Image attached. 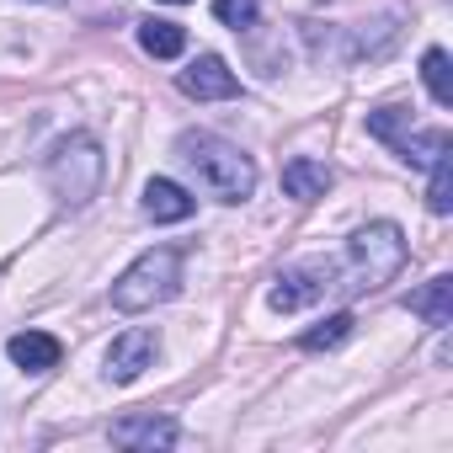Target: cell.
<instances>
[{
    "instance_id": "1",
    "label": "cell",
    "mask_w": 453,
    "mask_h": 453,
    "mask_svg": "<svg viewBox=\"0 0 453 453\" xmlns=\"http://www.w3.org/2000/svg\"><path fill=\"white\" fill-rule=\"evenodd\" d=\"M176 155L187 160V171L197 176V187L208 197H219V203H241V197L257 192V165L230 139H219V134H181Z\"/></svg>"
},
{
    "instance_id": "2",
    "label": "cell",
    "mask_w": 453,
    "mask_h": 453,
    "mask_svg": "<svg viewBox=\"0 0 453 453\" xmlns=\"http://www.w3.org/2000/svg\"><path fill=\"white\" fill-rule=\"evenodd\" d=\"M400 267H405V235H400V224L379 219V224H368V230L352 235L347 267H336V294L379 288V283H389Z\"/></svg>"
},
{
    "instance_id": "3",
    "label": "cell",
    "mask_w": 453,
    "mask_h": 453,
    "mask_svg": "<svg viewBox=\"0 0 453 453\" xmlns=\"http://www.w3.org/2000/svg\"><path fill=\"white\" fill-rule=\"evenodd\" d=\"M176 288H181V251H176V246H155V251H144V257L112 283V304H118L123 315H139V310L165 304Z\"/></svg>"
},
{
    "instance_id": "4",
    "label": "cell",
    "mask_w": 453,
    "mask_h": 453,
    "mask_svg": "<svg viewBox=\"0 0 453 453\" xmlns=\"http://www.w3.org/2000/svg\"><path fill=\"white\" fill-rule=\"evenodd\" d=\"M102 171H107V160H102V144H96L91 134H70V139H59L54 155H49V181H54L59 203H70V208H86V203L96 197Z\"/></svg>"
},
{
    "instance_id": "5",
    "label": "cell",
    "mask_w": 453,
    "mask_h": 453,
    "mask_svg": "<svg viewBox=\"0 0 453 453\" xmlns=\"http://www.w3.org/2000/svg\"><path fill=\"white\" fill-rule=\"evenodd\" d=\"M331 288H336V262H299L273 283V310H283V315L304 310V304L326 299Z\"/></svg>"
},
{
    "instance_id": "6",
    "label": "cell",
    "mask_w": 453,
    "mask_h": 453,
    "mask_svg": "<svg viewBox=\"0 0 453 453\" xmlns=\"http://www.w3.org/2000/svg\"><path fill=\"white\" fill-rule=\"evenodd\" d=\"M181 91L197 96V102H230V96H241V81H235V70L224 65L219 54H197L181 70Z\"/></svg>"
},
{
    "instance_id": "7",
    "label": "cell",
    "mask_w": 453,
    "mask_h": 453,
    "mask_svg": "<svg viewBox=\"0 0 453 453\" xmlns=\"http://www.w3.org/2000/svg\"><path fill=\"white\" fill-rule=\"evenodd\" d=\"M155 352H160L155 331H144V326L123 331V336L107 347V379H112V384H134V379L155 363Z\"/></svg>"
},
{
    "instance_id": "8",
    "label": "cell",
    "mask_w": 453,
    "mask_h": 453,
    "mask_svg": "<svg viewBox=\"0 0 453 453\" xmlns=\"http://www.w3.org/2000/svg\"><path fill=\"white\" fill-rule=\"evenodd\" d=\"M6 357H12L22 373H49V368H59L65 347H59V336H49V331H17V336L6 342Z\"/></svg>"
},
{
    "instance_id": "9",
    "label": "cell",
    "mask_w": 453,
    "mask_h": 453,
    "mask_svg": "<svg viewBox=\"0 0 453 453\" xmlns=\"http://www.w3.org/2000/svg\"><path fill=\"white\" fill-rule=\"evenodd\" d=\"M112 442L118 448H171L176 442V421L171 416H123L112 421Z\"/></svg>"
},
{
    "instance_id": "10",
    "label": "cell",
    "mask_w": 453,
    "mask_h": 453,
    "mask_svg": "<svg viewBox=\"0 0 453 453\" xmlns=\"http://www.w3.org/2000/svg\"><path fill=\"white\" fill-rule=\"evenodd\" d=\"M192 192L181 187V181H171V176H155L150 187H144V213L155 219V224H181V219H192Z\"/></svg>"
},
{
    "instance_id": "11",
    "label": "cell",
    "mask_w": 453,
    "mask_h": 453,
    "mask_svg": "<svg viewBox=\"0 0 453 453\" xmlns=\"http://www.w3.org/2000/svg\"><path fill=\"white\" fill-rule=\"evenodd\" d=\"M283 192L299 197V203L326 197V192H331V165H320V160H310V155H294V160L283 165Z\"/></svg>"
},
{
    "instance_id": "12",
    "label": "cell",
    "mask_w": 453,
    "mask_h": 453,
    "mask_svg": "<svg viewBox=\"0 0 453 453\" xmlns=\"http://www.w3.org/2000/svg\"><path fill=\"white\" fill-rule=\"evenodd\" d=\"M405 310H411V315H421L426 326H437V331H442V326L453 320V278H432L426 288H416V294L405 299Z\"/></svg>"
},
{
    "instance_id": "13",
    "label": "cell",
    "mask_w": 453,
    "mask_h": 453,
    "mask_svg": "<svg viewBox=\"0 0 453 453\" xmlns=\"http://www.w3.org/2000/svg\"><path fill=\"white\" fill-rule=\"evenodd\" d=\"M139 43H144L150 59H176V54L187 49V33H181L176 22H144V27H139Z\"/></svg>"
},
{
    "instance_id": "14",
    "label": "cell",
    "mask_w": 453,
    "mask_h": 453,
    "mask_svg": "<svg viewBox=\"0 0 453 453\" xmlns=\"http://www.w3.org/2000/svg\"><path fill=\"white\" fill-rule=\"evenodd\" d=\"M352 326H357V320H352L347 310H336V315H326L315 331H304L299 347H304V352H331V347H342V342L352 336Z\"/></svg>"
},
{
    "instance_id": "15",
    "label": "cell",
    "mask_w": 453,
    "mask_h": 453,
    "mask_svg": "<svg viewBox=\"0 0 453 453\" xmlns=\"http://www.w3.org/2000/svg\"><path fill=\"white\" fill-rule=\"evenodd\" d=\"M421 81H426V91H432L437 107H453V70H448V54L442 49H426L421 54Z\"/></svg>"
},
{
    "instance_id": "16",
    "label": "cell",
    "mask_w": 453,
    "mask_h": 453,
    "mask_svg": "<svg viewBox=\"0 0 453 453\" xmlns=\"http://www.w3.org/2000/svg\"><path fill=\"white\" fill-rule=\"evenodd\" d=\"M426 208L432 213H448L453 208V155L442 150L437 160H432V187H426Z\"/></svg>"
},
{
    "instance_id": "17",
    "label": "cell",
    "mask_w": 453,
    "mask_h": 453,
    "mask_svg": "<svg viewBox=\"0 0 453 453\" xmlns=\"http://www.w3.org/2000/svg\"><path fill=\"white\" fill-rule=\"evenodd\" d=\"M368 134L384 139V144H400L411 134V112L405 107H379V112H368Z\"/></svg>"
},
{
    "instance_id": "18",
    "label": "cell",
    "mask_w": 453,
    "mask_h": 453,
    "mask_svg": "<svg viewBox=\"0 0 453 453\" xmlns=\"http://www.w3.org/2000/svg\"><path fill=\"white\" fill-rule=\"evenodd\" d=\"M213 17L224 22V27H251L257 22V0H213Z\"/></svg>"
},
{
    "instance_id": "19",
    "label": "cell",
    "mask_w": 453,
    "mask_h": 453,
    "mask_svg": "<svg viewBox=\"0 0 453 453\" xmlns=\"http://www.w3.org/2000/svg\"><path fill=\"white\" fill-rule=\"evenodd\" d=\"M155 6H187V0H155Z\"/></svg>"
}]
</instances>
